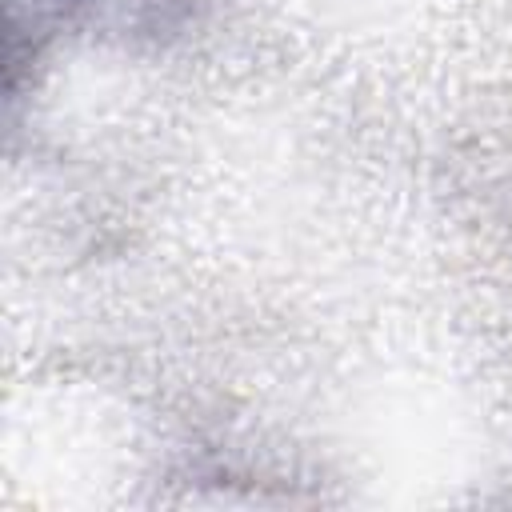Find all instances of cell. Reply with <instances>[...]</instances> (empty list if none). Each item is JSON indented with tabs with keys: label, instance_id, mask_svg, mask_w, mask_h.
Returning a JSON list of instances; mask_svg holds the SVG:
<instances>
[{
	"label": "cell",
	"instance_id": "cell-1",
	"mask_svg": "<svg viewBox=\"0 0 512 512\" xmlns=\"http://www.w3.org/2000/svg\"><path fill=\"white\" fill-rule=\"evenodd\" d=\"M84 0H8V72L16 80V68L36 56V48L56 32L60 20H68Z\"/></svg>",
	"mask_w": 512,
	"mask_h": 512
}]
</instances>
